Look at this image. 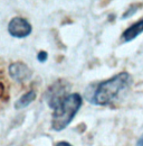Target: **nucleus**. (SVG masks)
Returning a JSON list of instances; mask_svg holds the SVG:
<instances>
[{
	"label": "nucleus",
	"instance_id": "1",
	"mask_svg": "<svg viewBox=\"0 0 143 146\" xmlns=\"http://www.w3.org/2000/svg\"><path fill=\"white\" fill-rule=\"evenodd\" d=\"M132 82V76L127 72H121L106 81L101 82L93 94V104L107 106L112 104Z\"/></svg>",
	"mask_w": 143,
	"mask_h": 146
},
{
	"label": "nucleus",
	"instance_id": "2",
	"mask_svg": "<svg viewBox=\"0 0 143 146\" xmlns=\"http://www.w3.org/2000/svg\"><path fill=\"white\" fill-rule=\"evenodd\" d=\"M83 99L78 93L65 96L55 107L52 117V128L60 131L67 127L81 109Z\"/></svg>",
	"mask_w": 143,
	"mask_h": 146
},
{
	"label": "nucleus",
	"instance_id": "3",
	"mask_svg": "<svg viewBox=\"0 0 143 146\" xmlns=\"http://www.w3.org/2000/svg\"><path fill=\"white\" fill-rule=\"evenodd\" d=\"M8 32L12 37L24 38L31 33V26L27 19L22 17H15L9 21Z\"/></svg>",
	"mask_w": 143,
	"mask_h": 146
},
{
	"label": "nucleus",
	"instance_id": "4",
	"mask_svg": "<svg viewBox=\"0 0 143 146\" xmlns=\"http://www.w3.org/2000/svg\"><path fill=\"white\" fill-rule=\"evenodd\" d=\"M9 74L14 80L19 82H24L30 78V71L28 66L22 62L12 63L9 66Z\"/></svg>",
	"mask_w": 143,
	"mask_h": 146
},
{
	"label": "nucleus",
	"instance_id": "5",
	"mask_svg": "<svg viewBox=\"0 0 143 146\" xmlns=\"http://www.w3.org/2000/svg\"><path fill=\"white\" fill-rule=\"evenodd\" d=\"M143 33V18L135 21L131 26H129L122 34V38L124 42H131L135 39L139 35Z\"/></svg>",
	"mask_w": 143,
	"mask_h": 146
},
{
	"label": "nucleus",
	"instance_id": "6",
	"mask_svg": "<svg viewBox=\"0 0 143 146\" xmlns=\"http://www.w3.org/2000/svg\"><path fill=\"white\" fill-rule=\"evenodd\" d=\"M36 99V92L34 90H30V91L26 92L25 94H22L15 104V107L17 109H22L27 106H29L34 100Z\"/></svg>",
	"mask_w": 143,
	"mask_h": 146
},
{
	"label": "nucleus",
	"instance_id": "7",
	"mask_svg": "<svg viewBox=\"0 0 143 146\" xmlns=\"http://www.w3.org/2000/svg\"><path fill=\"white\" fill-rule=\"evenodd\" d=\"M47 56H48V55H47L46 52L41 51V52H39V53H38L37 58H38V61H39V62H41V63H43V62H45V61L47 60Z\"/></svg>",
	"mask_w": 143,
	"mask_h": 146
},
{
	"label": "nucleus",
	"instance_id": "8",
	"mask_svg": "<svg viewBox=\"0 0 143 146\" xmlns=\"http://www.w3.org/2000/svg\"><path fill=\"white\" fill-rule=\"evenodd\" d=\"M55 146H73V145H71V144L67 143V142H59V143H57Z\"/></svg>",
	"mask_w": 143,
	"mask_h": 146
},
{
	"label": "nucleus",
	"instance_id": "9",
	"mask_svg": "<svg viewBox=\"0 0 143 146\" xmlns=\"http://www.w3.org/2000/svg\"><path fill=\"white\" fill-rule=\"evenodd\" d=\"M136 146H143V135L139 138V141L136 143Z\"/></svg>",
	"mask_w": 143,
	"mask_h": 146
}]
</instances>
